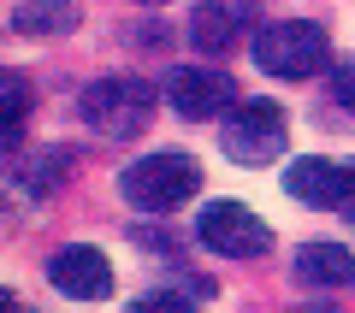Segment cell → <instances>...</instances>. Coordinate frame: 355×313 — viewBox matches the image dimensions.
Segmentation results:
<instances>
[{"label": "cell", "instance_id": "obj_3", "mask_svg": "<svg viewBox=\"0 0 355 313\" xmlns=\"http://www.w3.org/2000/svg\"><path fill=\"white\" fill-rule=\"evenodd\" d=\"M254 65H261L266 77H284V83H302V77H314L320 65L331 60L326 48V30L308 24V18H284V24H266L261 36H254Z\"/></svg>", "mask_w": 355, "mask_h": 313}, {"label": "cell", "instance_id": "obj_14", "mask_svg": "<svg viewBox=\"0 0 355 313\" xmlns=\"http://www.w3.org/2000/svg\"><path fill=\"white\" fill-rule=\"evenodd\" d=\"M130 313H196V307L178 296V289H154V296H137V301H130Z\"/></svg>", "mask_w": 355, "mask_h": 313}, {"label": "cell", "instance_id": "obj_12", "mask_svg": "<svg viewBox=\"0 0 355 313\" xmlns=\"http://www.w3.org/2000/svg\"><path fill=\"white\" fill-rule=\"evenodd\" d=\"M24 118H30V77L24 71H6V77H0V136H6V148H18Z\"/></svg>", "mask_w": 355, "mask_h": 313}, {"label": "cell", "instance_id": "obj_8", "mask_svg": "<svg viewBox=\"0 0 355 313\" xmlns=\"http://www.w3.org/2000/svg\"><path fill=\"white\" fill-rule=\"evenodd\" d=\"M284 189H291L296 201H308V207H349V201H355V172L338 166V160L308 154V160H291Z\"/></svg>", "mask_w": 355, "mask_h": 313}, {"label": "cell", "instance_id": "obj_11", "mask_svg": "<svg viewBox=\"0 0 355 313\" xmlns=\"http://www.w3.org/2000/svg\"><path fill=\"white\" fill-rule=\"evenodd\" d=\"M231 36H237V6H231V0H202V6L190 12V42L202 53L231 48Z\"/></svg>", "mask_w": 355, "mask_h": 313}, {"label": "cell", "instance_id": "obj_15", "mask_svg": "<svg viewBox=\"0 0 355 313\" xmlns=\"http://www.w3.org/2000/svg\"><path fill=\"white\" fill-rule=\"evenodd\" d=\"M331 100H338L343 113H355V65H338L331 71Z\"/></svg>", "mask_w": 355, "mask_h": 313}, {"label": "cell", "instance_id": "obj_6", "mask_svg": "<svg viewBox=\"0 0 355 313\" xmlns=\"http://www.w3.org/2000/svg\"><path fill=\"white\" fill-rule=\"evenodd\" d=\"M166 107L178 118H214L237 107V89H231L225 71H207V65H178L166 77Z\"/></svg>", "mask_w": 355, "mask_h": 313}, {"label": "cell", "instance_id": "obj_2", "mask_svg": "<svg viewBox=\"0 0 355 313\" xmlns=\"http://www.w3.org/2000/svg\"><path fill=\"white\" fill-rule=\"evenodd\" d=\"M196 189H202V166H196L190 154H148V160H137V166L119 172V195H125L130 207H142V213H172V207H184Z\"/></svg>", "mask_w": 355, "mask_h": 313}, {"label": "cell", "instance_id": "obj_16", "mask_svg": "<svg viewBox=\"0 0 355 313\" xmlns=\"http://www.w3.org/2000/svg\"><path fill=\"white\" fill-rule=\"evenodd\" d=\"M296 313H338V307H296Z\"/></svg>", "mask_w": 355, "mask_h": 313}, {"label": "cell", "instance_id": "obj_4", "mask_svg": "<svg viewBox=\"0 0 355 313\" xmlns=\"http://www.w3.org/2000/svg\"><path fill=\"white\" fill-rule=\"evenodd\" d=\"M225 154L237 166H266L284 154V113L272 100H237L225 113Z\"/></svg>", "mask_w": 355, "mask_h": 313}, {"label": "cell", "instance_id": "obj_5", "mask_svg": "<svg viewBox=\"0 0 355 313\" xmlns=\"http://www.w3.org/2000/svg\"><path fill=\"white\" fill-rule=\"evenodd\" d=\"M196 237H202V249L225 254V260H254V254H266L272 231H266V219H254L243 201H207L202 219H196Z\"/></svg>", "mask_w": 355, "mask_h": 313}, {"label": "cell", "instance_id": "obj_10", "mask_svg": "<svg viewBox=\"0 0 355 313\" xmlns=\"http://www.w3.org/2000/svg\"><path fill=\"white\" fill-rule=\"evenodd\" d=\"M12 30L18 36H71L77 30V6L71 0H18L12 6Z\"/></svg>", "mask_w": 355, "mask_h": 313}, {"label": "cell", "instance_id": "obj_7", "mask_svg": "<svg viewBox=\"0 0 355 313\" xmlns=\"http://www.w3.org/2000/svg\"><path fill=\"white\" fill-rule=\"evenodd\" d=\"M48 284L71 301H101L113 289V266H107L101 249H89V242H71L48 260Z\"/></svg>", "mask_w": 355, "mask_h": 313}, {"label": "cell", "instance_id": "obj_13", "mask_svg": "<svg viewBox=\"0 0 355 313\" xmlns=\"http://www.w3.org/2000/svg\"><path fill=\"white\" fill-rule=\"evenodd\" d=\"M65 172H71V148H48V154L24 172V184H30V195H53Z\"/></svg>", "mask_w": 355, "mask_h": 313}, {"label": "cell", "instance_id": "obj_9", "mask_svg": "<svg viewBox=\"0 0 355 313\" xmlns=\"http://www.w3.org/2000/svg\"><path fill=\"white\" fill-rule=\"evenodd\" d=\"M296 278L320 284V289H349L355 284V254L343 242H308V249H296Z\"/></svg>", "mask_w": 355, "mask_h": 313}, {"label": "cell", "instance_id": "obj_1", "mask_svg": "<svg viewBox=\"0 0 355 313\" xmlns=\"http://www.w3.org/2000/svg\"><path fill=\"white\" fill-rule=\"evenodd\" d=\"M154 100H160V95H154L142 77H101V83L83 89L77 113H83L89 130H101V136H113V142H130V136L148 130Z\"/></svg>", "mask_w": 355, "mask_h": 313}]
</instances>
